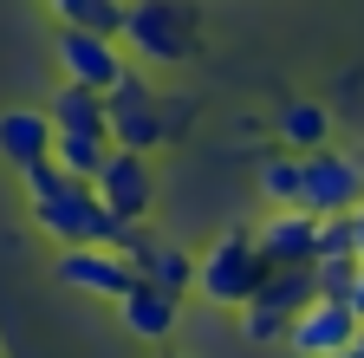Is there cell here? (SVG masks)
Instances as JSON below:
<instances>
[{
	"instance_id": "2e32d148",
	"label": "cell",
	"mask_w": 364,
	"mask_h": 358,
	"mask_svg": "<svg viewBox=\"0 0 364 358\" xmlns=\"http://www.w3.org/2000/svg\"><path fill=\"white\" fill-rule=\"evenodd\" d=\"M351 248H358V260H364V202L351 209Z\"/></svg>"
},
{
	"instance_id": "7a4b0ae2",
	"label": "cell",
	"mask_w": 364,
	"mask_h": 358,
	"mask_svg": "<svg viewBox=\"0 0 364 358\" xmlns=\"http://www.w3.org/2000/svg\"><path fill=\"white\" fill-rule=\"evenodd\" d=\"M364 202V150H306L299 157V209L312 215H351Z\"/></svg>"
},
{
	"instance_id": "30bf717a",
	"label": "cell",
	"mask_w": 364,
	"mask_h": 358,
	"mask_svg": "<svg viewBox=\"0 0 364 358\" xmlns=\"http://www.w3.org/2000/svg\"><path fill=\"white\" fill-rule=\"evenodd\" d=\"M111 306L124 312V332H136V339H169L176 332V293L156 287V280H130V293L111 300Z\"/></svg>"
},
{
	"instance_id": "9a60e30c",
	"label": "cell",
	"mask_w": 364,
	"mask_h": 358,
	"mask_svg": "<svg viewBox=\"0 0 364 358\" xmlns=\"http://www.w3.org/2000/svg\"><path fill=\"white\" fill-rule=\"evenodd\" d=\"M260 202L267 209H299V157H267L260 163Z\"/></svg>"
},
{
	"instance_id": "6da1fadb",
	"label": "cell",
	"mask_w": 364,
	"mask_h": 358,
	"mask_svg": "<svg viewBox=\"0 0 364 358\" xmlns=\"http://www.w3.org/2000/svg\"><path fill=\"white\" fill-rule=\"evenodd\" d=\"M267 274H273V260L254 248V228H228V235L196 260V280H189V287H202L215 306H247V300L267 287Z\"/></svg>"
},
{
	"instance_id": "5bb4252c",
	"label": "cell",
	"mask_w": 364,
	"mask_h": 358,
	"mask_svg": "<svg viewBox=\"0 0 364 358\" xmlns=\"http://www.w3.org/2000/svg\"><path fill=\"white\" fill-rule=\"evenodd\" d=\"M111 150H117L111 137H53V163H59L65 176H78V183H91V176L105 169Z\"/></svg>"
},
{
	"instance_id": "277c9868",
	"label": "cell",
	"mask_w": 364,
	"mask_h": 358,
	"mask_svg": "<svg viewBox=\"0 0 364 358\" xmlns=\"http://www.w3.org/2000/svg\"><path fill=\"white\" fill-rule=\"evenodd\" d=\"M91 189H98L105 215L130 228V221H144L156 209V169H150V157H136V150H111L105 169L91 176Z\"/></svg>"
},
{
	"instance_id": "d6986e66",
	"label": "cell",
	"mask_w": 364,
	"mask_h": 358,
	"mask_svg": "<svg viewBox=\"0 0 364 358\" xmlns=\"http://www.w3.org/2000/svg\"><path fill=\"white\" fill-rule=\"evenodd\" d=\"M46 7H59V0H46Z\"/></svg>"
},
{
	"instance_id": "8fae6325",
	"label": "cell",
	"mask_w": 364,
	"mask_h": 358,
	"mask_svg": "<svg viewBox=\"0 0 364 358\" xmlns=\"http://www.w3.org/2000/svg\"><path fill=\"white\" fill-rule=\"evenodd\" d=\"M46 117H53L59 137H111V111H105L98 92H85V85H59Z\"/></svg>"
},
{
	"instance_id": "e0dca14e",
	"label": "cell",
	"mask_w": 364,
	"mask_h": 358,
	"mask_svg": "<svg viewBox=\"0 0 364 358\" xmlns=\"http://www.w3.org/2000/svg\"><path fill=\"white\" fill-rule=\"evenodd\" d=\"M332 358H364V352H358V345H345V352H332Z\"/></svg>"
},
{
	"instance_id": "3957f363",
	"label": "cell",
	"mask_w": 364,
	"mask_h": 358,
	"mask_svg": "<svg viewBox=\"0 0 364 358\" xmlns=\"http://www.w3.org/2000/svg\"><path fill=\"white\" fill-rule=\"evenodd\" d=\"M53 53H59V72L65 85H85V92H111V85L130 72V53L105 33H78V26H53Z\"/></svg>"
},
{
	"instance_id": "ba28073f",
	"label": "cell",
	"mask_w": 364,
	"mask_h": 358,
	"mask_svg": "<svg viewBox=\"0 0 364 358\" xmlns=\"http://www.w3.org/2000/svg\"><path fill=\"white\" fill-rule=\"evenodd\" d=\"M53 117H46L39 105H14V111H0V157H7L14 169H33L53 157Z\"/></svg>"
},
{
	"instance_id": "ac0fdd59",
	"label": "cell",
	"mask_w": 364,
	"mask_h": 358,
	"mask_svg": "<svg viewBox=\"0 0 364 358\" xmlns=\"http://www.w3.org/2000/svg\"><path fill=\"white\" fill-rule=\"evenodd\" d=\"M351 345H358V352H364V320H358V339H351Z\"/></svg>"
},
{
	"instance_id": "4fadbf2b",
	"label": "cell",
	"mask_w": 364,
	"mask_h": 358,
	"mask_svg": "<svg viewBox=\"0 0 364 358\" xmlns=\"http://www.w3.org/2000/svg\"><path fill=\"white\" fill-rule=\"evenodd\" d=\"M124 7L130 0H59V26H78V33H105V39H117L124 33Z\"/></svg>"
},
{
	"instance_id": "9c48e42d",
	"label": "cell",
	"mask_w": 364,
	"mask_h": 358,
	"mask_svg": "<svg viewBox=\"0 0 364 358\" xmlns=\"http://www.w3.org/2000/svg\"><path fill=\"white\" fill-rule=\"evenodd\" d=\"M117 46H136V59H182L189 46H182V20L163 7H124V33Z\"/></svg>"
},
{
	"instance_id": "7c38bea8",
	"label": "cell",
	"mask_w": 364,
	"mask_h": 358,
	"mask_svg": "<svg viewBox=\"0 0 364 358\" xmlns=\"http://www.w3.org/2000/svg\"><path fill=\"white\" fill-rule=\"evenodd\" d=\"M280 144H287L293 157L326 150V144H332V111H326V105H280Z\"/></svg>"
},
{
	"instance_id": "5b68a950",
	"label": "cell",
	"mask_w": 364,
	"mask_h": 358,
	"mask_svg": "<svg viewBox=\"0 0 364 358\" xmlns=\"http://www.w3.org/2000/svg\"><path fill=\"white\" fill-rule=\"evenodd\" d=\"M351 339H358V312H351L345 300H312V306L293 312V326H287V345H293L299 358H332V352H345Z\"/></svg>"
},
{
	"instance_id": "8992f818",
	"label": "cell",
	"mask_w": 364,
	"mask_h": 358,
	"mask_svg": "<svg viewBox=\"0 0 364 358\" xmlns=\"http://www.w3.org/2000/svg\"><path fill=\"white\" fill-rule=\"evenodd\" d=\"M59 280L78 287V293H98V300H124L130 280H136V267L117 248H65L59 254Z\"/></svg>"
},
{
	"instance_id": "52a82bcc",
	"label": "cell",
	"mask_w": 364,
	"mask_h": 358,
	"mask_svg": "<svg viewBox=\"0 0 364 358\" xmlns=\"http://www.w3.org/2000/svg\"><path fill=\"white\" fill-rule=\"evenodd\" d=\"M254 248H260L273 267H312V248H318V215H312V209H273L260 228H254Z\"/></svg>"
}]
</instances>
